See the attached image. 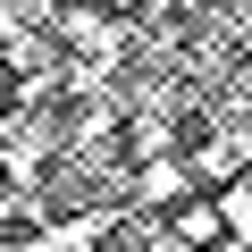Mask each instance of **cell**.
Returning a JSON list of instances; mask_svg holds the SVG:
<instances>
[{
  "label": "cell",
  "mask_w": 252,
  "mask_h": 252,
  "mask_svg": "<svg viewBox=\"0 0 252 252\" xmlns=\"http://www.w3.org/2000/svg\"><path fill=\"white\" fill-rule=\"evenodd\" d=\"M185 185H193V160H152V168H135L126 193H135V202H177Z\"/></svg>",
  "instance_id": "6da1fadb"
}]
</instances>
